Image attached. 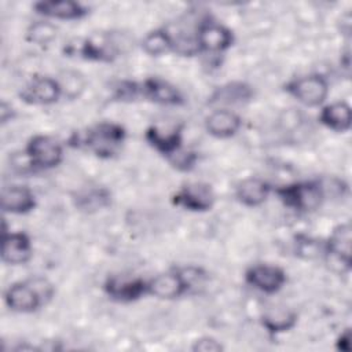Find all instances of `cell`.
I'll return each mask as SVG.
<instances>
[{
  "mask_svg": "<svg viewBox=\"0 0 352 352\" xmlns=\"http://www.w3.org/2000/svg\"><path fill=\"white\" fill-rule=\"evenodd\" d=\"M351 330L346 329L344 333H341V336L337 338V348L340 351H344V352H348L349 348H351Z\"/></svg>",
  "mask_w": 352,
  "mask_h": 352,
  "instance_id": "30",
  "label": "cell"
},
{
  "mask_svg": "<svg viewBox=\"0 0 352 352\" xmlns=\"http://www.w3.org/2000/svg\"><path fill=\"white\" fill-rule=\"evenodd\" d=\"M12 118H14V109L11 107V104H8L7 102L3 100L1 104H0V120H1V124H7Z\"/></svg>",
  "mask_w": 352,
  "mask_h": 352,
  "instance_id": "29",
  "label": "cell"
},
{
  "mask_svg": "<svg viewBox=\"0 0 352 352\" xmlns=\"http://www.w3.org/2000/svg\"><path fill=\"white\" fill-rule=\"evenodd\" d=\"M125 138L126 132L120 124L102 121L89 126L85 132H77L72 144L85 148L99 158H111L120 153Z\"/></svg>",
  "mask_w": 352,
  "mask_h": 352,
  "instance_id": "1",
  "label": "cell"
},
{
  "mask_svg": "<svg viewBox=\"0 0 352 352\" xmlns=\"http://www.w3.org/2000/svg\"><path fill=\"white\" fill-rule=\"evenodd\" d=\"M260 323L271 336L282 334L297 324V314L286 305L274 304L261 312Z\"/></svg>",
  "mask_w": 352,
  "mask_h": 352,
  "instance_id": "19",
  "label": "cell"
},
{
  "mask_svg": "<svg viewBox=\"0 0 352 352\" xmlns=\"http://www.w3.org/2000/svg\"><path fill=\"white\" fill-rule=\"evenodd\" d=\"M351 242L352 231L349 223L337 226L324 242L323 256L340 272H348L351 268Z\"/></svg>",
  "mask_w": 352,
  "mask_h": 352,
  "instance_id": "8",
  "label": "cell"
},
{
  "mask_svg": "<svg viewBox=\"0 0 352 352\" xmlns=\"http://www.w3.org/2000/svg\"><path fill=\"white\" fill-rule=\"evenodd\" d=\"M45 297H50V294L43 293L34 282H15L4 292L6 305L18 314L37 311L43 305Z\"/></svg>",
  "mask_w": 352,
  "mask_h": 352,
  "instance_id": "7",
  "label": "cell"
},
{
  "mask_svg": "<svg viewBox=\"0 0 352 352\" xmlns=\"http://www.w3.org/2000/svg\"><path fill=\"white\" fill-rule=\"evenodd\" d=\"M188 270H170L157 274L147 280V294L160 300H175L182 297L191 286Z\"/></svg>",
  "mask_w": 352,
  "mask_h": 352,
  "instance_id": "6",
  "label": "cell"
},
{
  "mask_svg": "<svg viewBox=\"0 0 352 352\" xmlns=\"http://www.w3.org/2000/svg\"><path fill=\"white\" fill-rule=\"evenodd\" d=\"M319 122L330 131L346 132L352 124L351 106L344 100L331 102L322 107L319 113Z\"/></svg>",
  "mask_w": 352,
  "mask_h": 352,
  "instance_id": "22",
  "label": "cell"
},
{
  "mask_svg": "<svg viewBox=\"0 0 352 352\" xmlns=\"http://www.w3.org/2000/svg\"><path fill=\"white\" fill-rule=\"evenodd\" d=\"M58 81L62 89V96L70 100L80 98L87 87L85 77L77 70L63 72L60 74V78H58Z\"/></svg>",
  "mask_w": 352,
  "mask_h": 352,
  "instance_id": "26",
  "label": "cell"
},
{
  "mask_svg": "<svg viewBox=\"0 0 352 352\" xmlns=\"http://www.w3.org/2000/svg\"><path fill=\"white\" fill-rule=\"evenodd\" d=\"M191 349L195 352H220L223 345L213 337H201L194 341Z\"/></svg>",
  "mask_w": 352,
  "mask_h": 352,
  "instance_id": "28",
  "label": "cell"
},
{
  "mask_svg": "<svg viewBox=\"0 0 352 352\" xmlns=\"http://www.w3.org/2000/svg\"><path fill=\"white\" fill-rule=\"evenodd\" d=\"M62 89L58 78L48 76H34L19 92V98L26 104L48 106L59 100Z\"/></svg>",
  "mask_w": 352,
  "mask_h": 352,
  "instance_id": "10",
  "label": "cell"
},
{
  "mask_svg": "<svg viewBox=\"0 0 352 352\" xmlns=\"http://www.w3.org/2000/svg\"><path fill=\"white\" fill-rule=\"evenodd\" d=\"M37 14L59 21H77L88 14V8L73 0H41L33 4Z\"/></svg>",
  "mask_w": 352,
  "mask_h": 352,
  "instance_id": "17",
  "label": "cell"
},
{
  "mask_svg": "<svg viewBox=\"0 0 352 352\" xmlns=\"http://www.w3.org/2000/svg\"><path fill=\"white\" fill-rule=\"evenodd\" d=\"M242 125L241 117L228 109H214L205 117L206 132L217 139L234 136Z\"/></svg>",
  "mask_w": 352,
  "mask_h": 352,
  "instance_id": "18",
  "label": "cell"
},
{
  "mask_svg": "<svg viewBox=\"0 0 352 352\" xmlns=\"http://www.w3.org/2000/svg\"><path fill=\"white\" fill-rule=\"evenodd\" d=\"M198 52H223L234 43L232 32L217 22H201L195 33Z\"/></svg>",
  "mask_w": 352,
  "mask_h": 352,
  "instance_id": "13",
  "label": "cell"
},
{
  "mask_svg": "<svg viewBox=\"0 0 352 352\" xmlns=\"http://www.w3.org/2000/svg\"><path fill=\"white\" fill-rule=\"evenodd\" d=\"M142 50L150 56H161L175 51L173 36L166 29H154L142 40Z\"/></svg>",
  "mask_w": 352,
  "mask_h": 352,
  "instance_id": "24",
  "label": "cell"
},
{
  "mask_svg": "<svg viewBox=\"0 0 352 352\" xmlns=\"http://www.w3.org/2000/svg\"><path fill=\"white\" fill-rule=\"evenodd\" d=\"M172 202L186 210L206 212L214 204V192L206 183H186L172 195Z\"/></svg>",
  "mask_w": 352,
  "mask_h": 352,
  "instance_id": "11",
  "label": "cell"
},
{
  "mask_svg": "<svg viewBox=\"0 0 352 352\" xmlns=\"http://www.w3.org/2000/svg\"><path fill=\"white\" fill-rule=\"evenodd\" d=\"M272 192V187L268 182L260 177H246L238 183L235 188V198L243 206L256 208L263 205L270 194Z\"/></svg>",
  "mask_w": 352,
  "mask_h": 352,
  "instance_id": "21",
  "label": "cell"
},
{
  "mask_svg": "<svg viewBox=\"0 0 352 352\" xmlns=\"http://www.w3.org/2000/svg\"><path fill=\"white\" fill-rule=\"evenodd\" d=\"M285 91L307 107L323 104L329 95V82L322 74H307L285 84Z\"/></svg>",
  "mask_w": 352,
  "mask_h": 352,
  "instance_id": "4",
  "label": "cell"
},
{
  "mask_svg": "<svg viewBox=\"0 0 352 352\" xmlns=\"http://www.w3.org/2000/svg\"><path fill=\"white\" fill-rule=\"evenodd\" d=\"M253 98L250 85L242 81H232L217 87L209 96L210 104H242Z\"/></svg>",
  "mask_w": 352,
  "mask_h": 352,
  "instance_id": "23",
  "label": "cell"
},
{
  "mask_svg": "<svg viewBox=\"0 0 352 352\" xmlns=\"http://www.w3.org/2000/svg\"><path fill=\"white\" fill-rule=\"evenodd\" d=\"M33 253L32 241L28 234L18 232H4L1 241V260L10 265L26 264Z\"/></svg>",
  "mask_w": 352,
  "mask_h": 352,
  "instance_id": "16",
  "label": "cell"
},
{
  "mask_svg": "<svg viewBox=\"0 0 352 352\" xmlns=\"http://www.w3.org/2000/svg\"><path fill=\"white\" fill-rule=\"evenodd\" d=\"M138 96L164 106H179L184 100L182 92L173 84L160 77H148L140 82L135 81V98Z\"/></svg>",
  "mask_w": 352,
  "mask_h": 352,
  "instance_id": "9",
  "label": "cell"
},
{
  "mask_svg": "<svg viewBox=\"0 0 352 352\" xmlns=\"http://www.w3.org/2000/svg\"><path fill=\"white\" fill-rule=\"evenodd\" d=\"M25 157L33 169H52L62 162L63 147L52 136L34 135L26 143Z\"/></svg>",
  "mask_w": 352,
  "mask_h": 352,
  "instance_id": "3",
  "label": "cell"
},
{
  "mask_svg": "<svg viewBox=\"0 0 352 352\" xmlns=\"http://www.w3.org/2000/svg\"><path fill=\"white\" fill-rule=\"evenodd\" d=\"M144 138L147 143L160 154L170 160L180 150H183V128L175 125L169 129H164L158 125H151L146 129Z\"/></svg>",
  "mask_w": 352,
  "mask_h": 352,
  "instance_id": "15",
  "label": "cell"
},
{
  "mask_svg": "<svg viewBox=\"0 0 352 352\" xmlns=\"http://www.w3.org/2000/svg\"><path fill=\"white\" fill-rule=\"evenodd\" d=\"M103 290L114 301L132 302L147 294V280L113 275L104 280Z\"/></svg>",
  "mask_w": 352,
  "mask_h": 352,
  "instance_id": "14",
  "label": "cell"
},
{
  "mask_svg": "<svg viewBox=\"0 0 352 352\" xmlns=\"http://www.w3.org/2000/svg\"><path fill=\"white\" fill-rule=\"evenodd\" d=\"M109 204H110V192L103 187L89 188L88 191L78 194L76 198V206L80 210H85V212L100 210L102 208H106Z\"/></svg>",
  "mask_w": 352,
  "mask_h": 352,
  "instance_id": "25",
  "label": "cell"
},
{
  "mask_svg": "<svg viewBox=\"0 0 352 352\" xmlns=\"http://www.w3.org/2000/svg\"><path fill=\"white\" fill-rule=\"evenodd\" d=\"M67 52L76 54L77 56L87 60L111 62L120 55L121 45L113 34L100 33L82 38L77 45H69Z\"/></svg>",
  "mask_w": 352,
  "mask_h": 352,
  "instance_id": "5",
  "label": "cell"
},
{
  "mask_svg": "<svg viewBox=\"0 0 352 352\" xmlns=\"http://www.w3.org/2000/svg\"><path fill=\"white\" fill-rule=\"evenodd\" d=\"M1 209L12 214H25L36 208V197L26 186H7L1 190Z\"/></svg>",
  "mask_w": 352,
  "mask_h": 352,
  "instance_id": "20",
  "label": "cell"
},
{
  "mask_svg": "<svg viewBox=\"0 0 352 352\" xmlns=\"http://www.w3.org/2000/svg\"><path fill=\"white\" fill-rule=\"evenodd\" d=\"M245 280L261 293L274 294L285 286L287 278L286 272L278 265L254 264L245 271Z\"/></svg>",
  "mask_w": 352,
  "mask_h": 352,
  "instance_id": "12",
  "label": "cell"
},
{
  "mask_svg": "<svg viewBox=\"0 0 352 352\" xmlns=\"http://www.w3.org/2000/svg\"><path fill=\"white\" fill-rule=\"evenodd\" d=\"M279 201L296 212H311L319 208L326 198V190L319 180L296 182L274 190Z\"/></svg>",
  "mask_w": 352,
  "mask_h": 352,
  "instance_id": "2",
  "label": "cell"
},
{
  "mask_svg": "<svg viewBox=\"0 0 352 352\" xmlns=\"http://www.w3.org/2000/svg\"><path fill=\"white\" fill-rule=\"evenodd\" d=\"M56 37V28L54 23L48 21H37L33 22L28 32L26 38L37 45H47Z\"/></svg>",
  "mask_w": 352,
  "mask_h": 352,
  "instance_id": "27",
  "label": "cell"
}]
</instances>
